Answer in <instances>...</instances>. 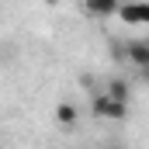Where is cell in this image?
I'll list each match as a JSON object with an SVG mask.
<instances>
[{
    "label": "cell",
    "instance_id": "1",
    "mask_svg": "<svg viewBox=\"0 0 149 149\" xmlns=\"http://www.w3.org/2000/svg\"><path fill=\"white\" fill-rule=\"evenodd\" d=\"M90 111L97 114V118H108V121H125L128 118V101H118L111 94H94L90 97Z\"/></svg>",
    "mask_w": 149,
    "mask_h": 149
},
{
    "label": "cell",
    "instance_id": "2",
    "mask_svg": "<svg viewBox=\"0 0 149 149\" xmlns=\"http://www.w3.org/2000/svg\"><path fill=\"white\" fill-rule=\"evenodd\" d=\"M125 59H128L135 70H149V42H142V38L128 42V45H125Z\"/></svg>",
    "mask_w": 149,
    "mask_h": 149
},
{
    "label": "cell",
    "instance_id": "3",
    "mask_svg": "<svg viewBox=\"0 0 149 149\" xmlns=\"http://www.w3.org/2000/svg\"><path fill=\"white\" fill-rule=\"evenodd\" d=\"M118 17L125 24H149V3H121Z\"/></svg>",
    "mask_w": 149,
    "mask_h": 149
},
{
    "label": "cell",
    "instance_id": "4",
    "mask_svg": "<svg viewBox=\"0 0 149 149\" xmlns=\"http://www.w3.org/2000/svg\"><path fill=\"white\" fill-rule=\"evenodd\" d=\"M118 7H121V0H87L83 3V10L94 17H111V14H118Z\"/></svg>",
    "mask_w": 149,
    "mask_h": 149
},
{
    "label": "cell",
    "instance_id": "5",
    "mask_svg": "<svg viewBox=\"0 0 149 149\" xmlns=\"http://www.w3.org/2000/svg\"><path fill=\"white\" fill-rule=\"evenodd\" d=\"M104 94H111V97H118V101H128V97H132V83L121 80V76H114V80H108Z\"/></svg>",
    "mask_w": 149,
    "mask_h": 149
},
{
    "label": "cell",
    "instance_id": "6",
    "mask_svg": "<svg viewBox=\"0 0 149 149\" xmlns=\"http://www.w3.org/2000/svg\"><path fill=\"white\" fill-rule=\"evenodd\" d=\"M56 121H59L63 128H73L76 125V108L73 104H59V108H56Z\"/></svg>",
    "mask_w": 149,
    "mask_h": 149
}]
</instances>
